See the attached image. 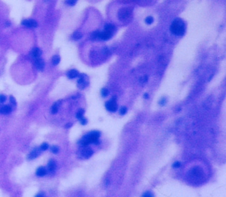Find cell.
Here are the masks:
<instances>
[{"label":"cell","instance_id":"cell-1","mask_svg":"<svg viewBox=\"0 0 226 197\" xmlns=\"http://www.w3.org/2000/svg\"><path fill=\"white\" fill-rule=\"evenodd\" d=\"M170 32L175 35H182L185 33V25L181 19H176L172 21L170 25Z\"/></svg>","mask_w":226,"mask_h":197},{"label":"cell","instance_id":"cell-2","mask_svg":"<svg viewBox=\"0 0 226 197\" xmlns=\"http://www.w3.org/2000/svg\"><path fill=\"white\" fill-rule=\"evenodd\" d=\"M99 136H100V133L98 131H93V132H90L89 134L85 135L81 140H80V145H83V146H88L89 144H97V141L99 139Z\"/></svg>","mask_w":226,"mask_h":197},{"label":"cell","instance_id":"cell-3","mask_svg":"<svg viewBox=\"0 0 226 197\" xmlns=\"http://www.w3.org/2000/svg\"><path fill=\"white\" fill-rule=\"evenodd\" d=\"M105 107L106 109L110 112H115L117 109V104L116 102V98H112L111 100L107 101L105 103Z\"/></svg>","mask_w":226,"mask_h":197},{"label":"cell","instance_id":"cell-4","mask_svg":"<svg viewBox=\"0 0 226 197\" xmlns=\"http://www.w3.org/2000/svg\"><path fill=\"white\" fill-rule=\"evenodd\" d=\"M133 10L131 8H123L121 9L118 12V18L119 20H126L127 18L132 14Z\"/></svg>","mask_w":226,"mask_h":197},{"label":"cell","instance_id":"cell-5","mask_svg":"<svg viewBox=\"0 0 226 197\" xmlns=\"http://www.w3.org/2000/svg\"><path fill=\"white\" fill-rule=\"evenodd\" d=\"M21 24L26 27H28V28H36L38 27V24L37 22L34 20H32V19H27V20H22Z\"/></svg>","mask_w":226,"mask_h":197},{"label":"cell","instance_id":"cell-6","mask_svg":"<svg viewBox=\"0 0 226 197\" xmlns=\"http://www.w3.org/2000/svg\"><path fill=\"white\" fill-rule=\"evenodd\" d=\"M12 111V106L10 105H0V115H7Z\"/></svg>","mask_w":226,"mask_h":197},{"label":"cell","instance_id":"cell-7","mask_svg":"<svg viewBox=\"0 0 226 197\" xmlns=\"http://www.w3.org/2000/svg\"><path fill=\"white\" fill-rule=\"evenodd\" d=\"M41 149L39 148V147H36V148H34L31 151H30V153L27 155V159H29V160H32V159H34V158H36L37 157H39V155L41 154Z\"/></svg>","mask_w":226,"mask_h":197},{"label":"cell","instance_id":"cell-8","mask_svg":"<svg viewBox=\"0 0 226 197\" xmlns=\"http://www.w3.org/2000/svg\"><path fill=\"white\" fill-rule=\"evenodd\" d=\"M42 53H43V51H42L41 48H33V49L31 50L30 56H31V57H32L33 59H36V58L41 57Z\"/></svg>","mask_w":226,"mask_h":197},{"label":"cell","instance_id":"cell-9","mask_svg":"<svg viewBox=\"0 0 226 197\" xmlns=\"http://www.w3.org/2000/svg\"><path fill=\"white\" fill-rule=\"evenodd\" d=\"M34 66H36V68L39 70H43V68H44V61L41 57L34 59Z\"/></svg>","mask_w":226,"mask_h":197},{"label":"cell","instance_id":"cell-10","mask_svg":"<svg viewBox=\"0 0 226 197\" xmlns=\"http://www.w3.org/2000/svg\"><path fill=\"white\" fill-rule=\"evenodd\" d=\"M86 78H87V76H85L84 74H82V75H80V78H79V80H78V86L80 88V89H83V88H85L87 85V83H86Z\"/></svg>","mask_w":226,"mask_h":197},{"label":"cell","instance_id":"cell-11","mask_svg":"<svg viewBox=\"0 0 226 197\" xmlns=\"http://www.w3.org/2000/svg\"><path fill=\"white\" fill-rule=\"evenodd\" d=\"M111 33L108 32V31H105L104 30L103 32H100V35H99V39H102V40H109L111 38L112 36Z\"/></svg>","mask_w":226,"mask_h":197},{"label":"cell","instance_id":"cell-12","mask_svg":"<svg viewBox=\"0 0 226 197\" xmlns=\"http://www.w3.org/2000/svg\"><path fill=\"white\" fill-rule=\"evenodd\" d=\"M48 171H47V168L44 167V166H40L36 169V176L38 177H43L47 174Z\"/></svg>","mask_w":226,"mask_h":197},{"label":"cell","instance_id":"cell-13","mask_svg":"<svg viewBox=\"0 0 226 197\" xmlns=\"http://www.w3.org/2000/svg\"><path fill=\"white\" fill-rule=\"evenodd\" d=\"M56 170V162L54 159H50L47 165V171L53 172Z\"/></svg>","mask_w":226,"mask_h":197},{"label":"cell","instance_id":"cell-14","mask_svg":"<svg viewBox=\"0 0 226 197\" xmlns=\"http://www.w3.org/2000/svg\"><path fill=\"white\" fill-rule=\"evenodd\" d=\"M81 154L83 155V157L89 158V157H90L93 155V151H92V149H90V148H89V147H86V148H84V150L81 151Z\"/></svg>","mask_w":226,"mask_h":197},{"label":"cell","instance_id":"cell-15","mask_svg":"<svg viewBox=\"0 0 226 197\" xmlns=\"http://www.w3.org/2000/svg\"><path fill=\"white\" fill-rule=\"evenodd\" d=\"M79 75L80 74H79L77 70H68V72L66 73V76L68 77V78H70V79L76 78L77 77H79Z\"/></svg>","mask_w":226,"mask_h":197},{"label":"cell","instance_id":"cell-16","mask_svg":"<svg viewBox=\"0 0 226 197\" xmlns=\"http://www.w3.org/2000/svg\"><path fill=\"white\" fill-rule=\"evenodd\" d=\"M60 104H61V101H58V102H55V103L53 104V106H51V113L53 114V115H55V114L58 113V108H59V106H60Z\"/></svg>","mask_w":226,"mask_h":197},{"label":"cell","instance_id":"cell-17","mask_svg":"<svg viewBox=\"0 0 226 197\" xmlns=\"http://www.w3.org/2000/svg\"><path fill=\"white\" fill-rule=\"evenodd\" d=\"M104 30L113 33V32L115 31V26H113L112 24H106L104 27Z\"/></svg>","mask_w":226,"mask_h":197},{"label":"cell","instance_id":"cell-18","mask_svg":"<svg viewBox=\"0 0 226 197\" xmlns=\"http://www.w3.org/2000/svg\"><path fill=\"white\" fill-rule=\"evenodd\" d=\"M72 37H73L74 40L77 41V40H79V39H80V38L82 37V34H81V33H80V32H75V33H74V34L72 35Z\"/></svg>","mask_w":226,"mask_h":197},{"label":"cell","instance_id":"cell-19","mask_svg":"<svg viewBox=\"0 0 226 197\" xmlns=\"http://www.w3.org/2000/svg\"><path fill=\"white\" fill-rule=\"evenodd\" d=\"M60 62V57L59 56H54L52 57V64L53 65H57Z\"/></svg>","mask_w":226,"mask_h":197},{"label":"cell","instance_id":"cell-20","mask_svg":"<svg viewBox=\"0 0 226 197\" xmlns=\"http://www.w3.org/2000/svg\"><path fill=\"white\" fill-rule=\"evenodd\" d=\"M83 115H84V110H83L82 108H80V109L78 110V112H77V114H76V117L80 120V118H82Z\"/></svg>","mask_w":226,"mask_h":197},{"label":"cell","instance_id":"cell-21","mask_svg":"<svg viewBox=\"0 0 226 197\" xmlns=\"http://www.w3.org/2000/svg\"><path fill=\"white\" fill-rule=\"evenodd\" d=\"M153 21H154V19H153V17H151V16L147 17V18H146V20H145V22H146V24H148V25L152 24Z\"/></svg>","mask_w":226,"mask_h":197},{"label":"cell","instance_id":"cell-22","mask_svg":"<svg viewBox=\"0 0 226 197\" xmlns=\"http://www.w3.org/2000/svg\"><path fill=\"white\" fill-rule=\"evenodd\" d=\"M39 148L41 149V151H46V150H48L49 147V145L47 144V142H43V144L41 145V146H40Z\"/></svg>","mask_w":226,"mask_h":197},{"label":"cell","instance_id":"cell-23","mask_svg":"<svg viewBox=\"0 0 226 197\" xmlns=\"http://www.w3.org/2000/svg\"><path fill=\"white\" fill-rule=\"evenodd\" d=\"M65 3H66L68 5L73 6V5H74L77 3V0H65Z\"/></svg>","mask_w":226,"mask_h":197},{"label":"cell","instance_id":"cell-24","mask_svg":"<svg viewBox=\"0 0 226 197\" xmlns=\"http://www.w3.org/2000/svg\"><path fill=\"white\" fill-rule=\"evenodd\" d=\"M101 93H102V96H103V97H106V96L109 94V91H108V89H106V88H102V92H101Z\"/></svg>","mask_w":226,"mask_h":197},{"label":"cell","instance_id":"cell-25","mask_svg":"<svg viewBox=\"0 0 226 197\" xmlns=\"http://www.w3.org/2000/svg\"><path fill=\"white\" fill-rule=\"evenodd\" d=\"M50 151H51V152L52 153H58V151H59V148L58 147V146H51L50 147Z\"/></svg>","mask_w":226,"mask_h":197},{"label":"cell","instance_id":"cell-26","mask_svg":"<svg viewBox=\"0 0 226 197\" xmlns=\"http://www.w3.org/2000/svg\"><path fill=\"white\" fill-rule=\"evenodd\" d=\"M6 99H7L6 95H5V94H0V104L5 103V100H6Z\"/></svg>","mask_w":226,"mask_h":197},{"label":"cell","instance_id":"cell-27","mask_svg":"<svg viewBox=\"0 0 226 197\" xmlns=\"http://www.w3.org/2000/svg\"><path fill=\"white\" fill-rule=\"evenodd\" d=\"M10 102H11V104H12V106H16L17 102H16V100H15V99H14L13 96H10Z\"/></svg>","mask_w":226,"mask_h":197},{"label":"cell","instance_id":"cell-28","mask_svg":"<svg viewBox=\"0 0 226 197\" xmlns=\"http://www.w3.org/2000/svg\"><path fill=\"white\" fill-rule=\"evenodd\" d=\"M142 197H154V195H153V194H152L151 192L148 191V192H145V193L142 194Z\"/></svg>","mask_w":226,"mask_h":197},{"label":"cell","instance_id":"cell-29","mask_svg":"<svg viewBox=\"0 0 226 197\" xmlns=\"http://www.w3.org/2000/svg\"><path fill=\"white\" fill-rule=\"evenodd\" d=\"M126 107H121L120 108V110H119V114L120 115H124L126 113Z\"/></svg>","mask_w":226,"mask_h":197},{"label":"cell","instance_id":"cell-30","mask_svg":"<svg viewBox=\"0 0 226 197\" xmlns=\"http://www.w3.org/2000/svg\"><path fill=\"white\" fill-rule=\"evenodd\" d=\"M80 123H81L82 125H85V124L88 123V121H87V119H85V118H83V117L80 119Z\"/></svg>","mask_w":226,"mask_h":197},{"label":"cell","instance_id":"cell-31","mask_svg":"<svg viewBox=\"0 0 226 197\" xmlns=\"http://www.w3.org/2000/svg\"><path fill=\"white\" fill-rule=\"evenodd\" d=\"M148 81V77L147 76H144L143 78H141V80H140V82L141 83H142V84H144V83H146Z\"/></svg>","mask_w":226,"mask_h":197},{"label":"cell","instance_id":"cell-32","mask_svg":"<svg viewBox=\"0 0 226 197\" xmlns=\"http://www.w3.org/2000/svg\"><path fill=\"white\" fill-rule=\"evenodd\" d=\"M180 166H181V164H180V162H175L174 164H173V167L174 168H179V167H180Z\"/></svg>","mask_w":226,"mask_h":197},{"label":"cell","instance_id":"cell-33","mask_svg":"<svg viewBox=\"0 0 226 197\" xmlns=\"http://www.w3.org/2000/svg\"><path fill=\"white\" fill-rule=\"evenodd\" d=\"M165 103H166V99H164V98H163V99L161 100V101L159 102V104H160V105H162V106H163V105H164Z\"/></svg>","mask_w":226,"mask_h":197},{"label":"cell","instance_id":"cell-34","mask_svg":"<svg viewBox=\"0 0 226 197\" xmlns=\"http://www.w3.org/2000/svg\"><path fill=\"white\" fill-rule=\"evenodd\" d=\"M36 197H45V194L43 193H39L36 195Z\"/></svg>","mask_w":226,"mask_h":197},{"label":"cell","instance_id":"cell-35","mask_svg":"<svg viewBox=\"0 0 226 197\" xmlns=\"http://www.w3.org/2000/svg\"><path fill=\"white\" fill-rule=\"evenodd\" d=\"M70 126H72V123H69V124L65 125V128H70Z\"/></svg>","mask_w":226,"mask_h":197},{"label":"cell","instance_id":"cell-36","mask_svg":"<svg viewBox=\"0 0 226 197\" xmlns=\"http://www.w3.org/2000/svg\"><path fill=\"white\" fill-rule=\"evenodd\" d=\"M144 98H145V99H148V93H145V94H144Z\"/></svg>","mask_w":226,"mask_h":197},{"label":"cell","instance_id":"cell-37","mask_svg":"<svg viewBox=\"0 0 226 197\" xmlns=\"http://www.w3.org/2000/svg\"><path fill=\"white\" fill-rule=\"evenodd\" d=\"M45 1H48V0H45Z\"/></svg>","mask_w":226,"mask_h":197}]
</instances>
